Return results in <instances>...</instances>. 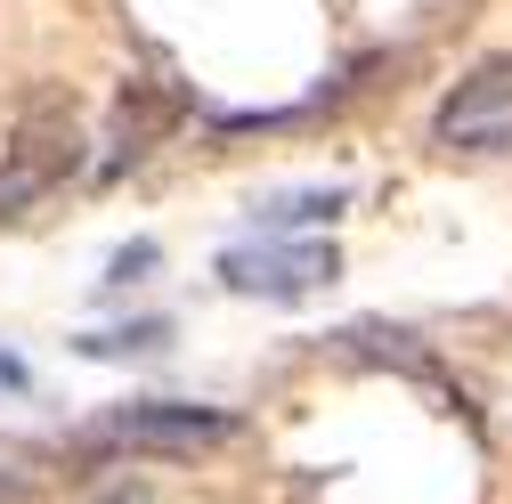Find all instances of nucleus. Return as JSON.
<instances>
[{
  "label": "nucleus",
  "instance_id": "6e6552de",
  "mask_svg": "<svg viewBox=\"0 0 512 504\" xmlns=\"http://www.w3.org/2000/svg\"><path fill=\"white\" fill-rule=\"evenodd\" d=\"M147 269H155V244H131V252H114V277L106 285H139Z\"/></svg>",
  "mask_w": 512,
  "mask_h": 504
},
{
  "label": "nucleus",
  "instance_id": "1a4fd4ad",
  "mask_svg": "<svg viewBox=\"0 0 512 504\" xmlns=\"http://www.w3.org/2000/svg\"><path fill=\"white\" fill-rule=\"evenodd\" d=\"M0 383H25V366H17V358H0Z\"/></svg>",
  "mask_w": 512,
  "mask_h": 504
},
{
  "label": "nucleus",
  "instance_id": "f03ea898",
  "mask_svg": "<svg viewBox=\"0 0 512 504\" xmlns=\"http://www.w3.org/2000/svg\"><path fill=\"white\" fill-rule=\"evenodd\" d=\"M98 439H114V448H131V456H196V448L236 439V415L228 407H196V399H131V407L98 415Z\"/></svg>",
  "mask_w": 512,
  "mask_h": 504
},
{
  "label": "nucleus",
  "instance_id": "20e7f679",
  "mask_svg": "<svg viewBox=\"0 0 512 504\" xmlns=\"http://www.w3.org/2000/svg\"><path fill=\"white\" fill-rule=\"evenodd\" d=\"M220 277L252 301H309L317 285H334V244H236Z\"/></svg>",
  "mask_w": 512,
  "mask_h": 504
},
{
  "label": "nucleus",
  "instance_id": "9d476101",
  "mask_svg": "<svg viewBox=\"0 0 512 504\" xmlns=\"http://www.w3.org/2000/svg\"><path fill=\"white\" fill-rule=\"evenodd\" d=\"M106 504H147V496H139V488H114V496H106Z\"/></svg>",
  "mask_w": 512,
  "mask_h": 504
},
{
  "label": "nucleus",
  "instance_id": "39448f33",
  "mask_svg": "<svg viewBox=\"0 0 512 504\" xmlns=\"http://www.w3.org/2000/svg\"><path fill=\"white\" fill-rule=\"evenodd\" d=\"M350 204V187H285V196H269V204H252V228L261 236H277V228H317V220H334Z\"/></svg>",
  "mask_w": 512,
  "mask_h": 504
},
{
  "label": "nucleus",
  "instance_id": "9b49d317",
  "mask_svg": "<svg viewBox=\"0 0 512 504\" xmlns=\"http://www.w3.org/2000/svg\"><path fill=\"white\" fill-rule=\"evenodd\" d=\"M0 504H9V480H0Z\"/></svg>",
  "mask_w": 512,
  "mask_h": 504
},
{
  "label": "nucleus",
  "instance_id": "423d86ee",
  "mask_svg": "<svg viewBox=\"0 0 512 504\" xmlns=\"http://www.w3.org/2000/svg\"><path fill=\"white\" fill-rule=\"evenodd\" d=\"M163 122H171V98H163L155 82H131V90H122V147H131V155L163 131Z\"/></svg>",
  "mask_w": 512,
  "mask_h": 504
},
{
  "label": "nucleus",
  "instance_id": "f257e3e1",
  "mask_svg": "<svg viewBox=\"0 0 512 504\" xmlns=\"http://www.w3.org/2000/svg\"><path fill=\"white\" fill-rule=\"evenodd\" d=\"M74 163H82V114H74V98H66V90L25 98L9 147H0V212H17V204H33V196H49V187L66 179Z\"/></svg>",
  "mask_w": 512,
  "mask_h": 504
},
{
  "label": "nucleus",
  "instance_id": "0eeeda50",
  "mask_svg": "<svg viewBox=\"0 0 512 504\" xmlns=\"http://www.w3.org/2000/svg\"><path fill=\"white\" fill-rule=\"evenodd\" d=\"M163 342H171V326L147 318V326H122V334H90L82 350H90V358H155Z\"/></svg>",
  "mask_w": 512,
  "mask_h": 504
},
{
  "label": "nucleus",
  "instance_id": "7ed1b4c3",
  "mask_svg": "<svg viewBox=\"0 0 512 504\" xmlns=\"http://www.w3.org/2000/svg\"><path fill=\"white\" fill-rule=\"evenodd\" d=\"M431 131H439V147H464V155H496V147H512V49L480 57V66L439 98Z\"/></svg>",
  "mask_w": 512,
  "mask_h": 504
}]
</instances>
